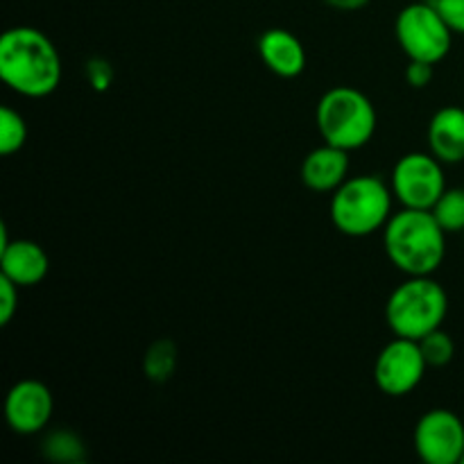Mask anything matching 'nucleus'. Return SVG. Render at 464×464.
Segmentation results:
<instances>
[{"instance_id":"obj_21","label":"nucleus","mask_w":464,"mask_h":464,"mask_svg":"<svg viewBox=\"0 0 464 464\" xmlns=\"http://www.w3.org/2000/svg\"><path fill=\"white\" fill-rule=\"evenodd\" d=\"M453 34H464V0H433Z\"/></svg>"},{"instance_id":"obj_22","label":"nucleus","mask_w":464,"mask_h":464,"mask_svg":"<svg viewBox=\"0 0 464 464\" xmlns=\"http://www.w3.org/2000/svg\"><path fill=\"white\" fill-rule=\"evenodd\" d=\"M435 77V63L420 62V59H411L406 68V82L412 89H426Z\"/></svg>"},{"instance_id":"obj_11","label":"nucleus","mask_w":464,"mask_h":464,"mask_svg":"<svg viewBox=\"0 0 464 464\" xmlns=\"http://www.w3.org/2000/svg\"><path fill=\"white\" fill-rule=\"evenodd\" d=\"M50 258L34 240H9L0 247V275L12 279L18 288L39 285L48 276Z\"/></svg>"},{"instance_id":"obj_16","label":"nucleus","mask_w":464,"mask_h":464,"mask_svg":"<svg viewBox=\"0 0 464 464\" xmlns=\"http://www.w3.org/2000/svg\"><path fill=\"white\" fill-rule=\"evenodd\" d=\"M27 140V122L16 109H0V154L12 157L18 150H23Z\"/></svg>"},{"instance_id":"obj_4","label":"nucleus","mask_w":464,"mask_h":464,"mask_svg":"<svg viewBox=\"0 0 464 464\" xmlns=\"http://www.w3.org/2000/svg\"><path fill=\"white\" fill-rule=\"evenodd\" d=\"M315 122L324 143L347 152L361 150L376 134V109L362 91L353 86H334L320 98Z\"/></svg>"},{"instance_id":"obj_8","label":"nucleus","mask_w":464,"mask_h":464,"mask_svg":"<svg viewBox=\"0 0 464 464\" xmlns=\"http://www.w3.org/2000/svg\"><path fill=\"white\" fill-rule=\"evenodd\" d=\"M429 362L417 340L394 338L385 344L374 362V383L388 397H406L424 381Z\"/></svg>"},{"instance_id":"obj_5","label":"nucleus","mask_w":464,"mask_h":464,"mask_svg":"<svg viewBox=\"0 0 464 464\" xmlns=\"http://www.w3.org/2000/svg\"><path fill=\"white\" fill-rule=\"evenodd\" d=\"M447 313V290L430 276H408L385 304V320L392 334L411 340H420L440 329Z\"/></svg>"},{"instance_id":"obj_20","label":"nucleus","mask_w":464,"mask_h":464,"mask_svg":"<svg viewBox=\"0 0 464 464\" xmlns=\"http://www.w3.org/2000/svg\"><path fill=\"white\" fill-rule=\"evenodd\" d=\"M18 285L0 275V324L7 326L18 311Z\"/></svg>"},{"instance_id":"obj_15","label":"nucleus","mask_w":464,"mask_h":464,"mask_svg":"<svg viewBox=\"0 0 464 464\" xmlns=\"http://www.w3.org/2000/svg\"><path fill=\"white\" fill-rule=\"evenodd\" d=\"M177 367V349L170 340H157L154 344H150V349L145 352L143 358V370L145 376L154 383H163L172 376Z\"/></svg>"},{"instance_id":"obj_10","label":"nucleus","mask_w":464,"mask_h":464,"mask_svg":"<svg viewBox=\"0 0 464 464\" xmlns=\"http://www.w3.org/2000/svg\"><path fill=\"white\" fill-rule=\"evenodd\" d=\"M54 397L45 383L36 379L18 381L5 399V420L18 435H36L50 424Z\"/></svg>"},{"instance_id":"obj_1","label":"nucleus","mask_w":464,"mask_h":464,"mask_svg":"<svg viewBox=\"0 0 464 464\" xmlns=\"http://www.w3.org/2000/svg\"><path fill=\"white\" fill-rule=\"evenodd\" d=\"M62 57L36 27H12L0 36V77L25 98H45L62 82Z\"/></svg>"},{"instance_id":"obj_13","label":"nucleus","mask_w":464,"mask_h":464,"mask_svg":"<svg viewBox=\"0 0 464 464\" xmlns=\"http://www.w3.org/2000/svg\"><path fill=\"white\" fill-rule=\"evenodd\" d=\"M299 175L306 188L315 193H334L349 177V152L331 143L320 145L306 154Z\"/></svg>"},{"instance_id":"obj_17","label":"nucleus","mask_w":464,"mask_h":464,"mask_svg":"<svg viewBox=\"0 0 464 464\" xmlns=\"http://www.w3.org/2000/svg\"><path fill=\"white\" fill-rule=\"evenodd\" d=\"M447 234L464 231V188H447L430 208Z\"/></svg>"},{"instance_id":"obj_18","label":"nucleus","mask_w":464,"mask_h":464,"mask_svg":"<svg viewBox=\"0 0 464 464\" xmlns=\"http://www.w3.org/2000/svg\"><path fill=\"white\" fill-rule=\"evenodd\" d=\"M417 343H420L421 353H424L429 367H447L453 361V356H456V343H453V338L447 331H442V326L426 334Z\"/></svg>"},{"instance_id":"obj_9","label":"nucleus","mask_w":464,"mask_h":464,"mask_svg":"<svg viewBox=\"0 0 464 464\" xmlns=\"http://www.w3.org/2000/svg\"><path fill=\"white\" fill-rule=\"evenodd\" d=\"M415 451L426 464H462L464 421L447 408L424 412L415 426Z\"/></svg>"},{"instance_id":"obj_3","label":"nucleus","mask_w":464,"mask_h":464,"mask_svg":"<svg viewBox=\"0 0 464 464\" xmlns=\"http://www.w3.org/2000/svg\"><path fill=\"white\" fill-rule=\"evenodd\" d=\"M392 204V186L381 177H347L344 184L331 193V222L349 238H365L388 225Z\"/></svg>"},{"instance_id":"obj_25","label":"nucleus","mask_w":464,"mask_h":464,"mask_svg":"<svg viewBox=\"0 0 464 464\" xmlns=\"http://www.w3.org/2000/svg\"><path fill=\"white\" fill-rule=\"evenodd\" d=\"M462 464H464V458H462Z\"/></svg>"},{"instance_id":"obj_24","label":"nucleus","mask_w":464,"mask_h":464,"mask_svg":"<svg viewBox=\"0 0 464 464\" xmlns=\"http://www.w3.org/2000/svg\"><path fill=\"white\" fill-rule=\"evenodd\" d=\"M324 3L338 12H358V9L370 5V0H324Z\"/></svg>"},{"instance_id":"obj_19","label":"nucleus","mask_w":464,"mask_h":464,"mask_svg":"<svg viewBox=\"0 0 464 464\" xmlns=\"http://www.w3.org/2000/svg\"><path fill=\"white\" fill-rule=\"evenodd\" d=\"M45 453H48L50 460L59 462H80L84 458V447H82L80 438L68 430H59V433H53L48 440H45Z\"/></svg>"},{"instance_id":"obj_12","label":"nucleus","mask_w":464,"mask_h":464,"mask_svg":"<svg viewBox=\"0 0 464 464\" xmlns=\"http://www.w3.org/2000/svg\"><path fill=\"white\" fill-rule=\"evenodd\" d=\"M258 54L267 71L285 80L299 77L306 71V48L293 32L284 27H272L263 32L258 39Z\"/></svg>"},{"instance_id":"obj_7","label":"nucleus","mask_w":464,"mask_h":464,"mask_svg":"<svg viewBox=\"0 0 464 464\" xmlns=\"http://www.w3.org/2000/svg\"><path fill=\"white\" fill-rule=\"evenodd\" d=\"M394 199L403 208H433L447 190L442 161L430 152H408L394 163L390 177Z\"/></svg>"},{"instance_id":"obj_14","label":"nucleus","mask_w":464,"mask_h":464,"mask_svg":"<svg viewBox=\"0 0 464 464\" xmlns=\"http://www.w3.org/2000/svg\"><path fill=\"white\" fill-rule=\"evenodd\" d=\"M430 154L442 163L464 161V109L442 107L433 113L426 130Z\"/></svg>"},{"instance_id":"obj_2","label":"nucleus","mask_w":464,"mask_h":464,"mask_svg":"<svg viewBox=\"0 0 464 464\" xmlns=\"http://www.w3.org/2000/svg\"><path fill=\"white\" fill-rule=\"evenodd\" d=\"M383 247L406 276H430L447 256V231L429 208H401L383 227Z\"/></svg>"},{"instance_id":"obj_6","label":"nucleus","mask_w":464,"mask_h":464,"mask_svg":"<svg viewBox=\"0 0 464 464\" xmlns=\"http://www.w3.org/2000/svg\"><path fill=\"white\" fill-rule=\"evenodd\" d=\"M394 34L408 59H420L438 66L451 53L453 32L430 3H412L399 12Z\"/></svg>"},{"instance_id":"obj_23","label":"nucleus","mask_w":464,"mask_h":464,"mask_svg":"<svg viewBox=\"0 0 464 464\" xmlns=\"http://www.w3.org/2000/svg\"><path fill=\"white\" fill-rule=\"evenodd\" d=\"M89 77L98 89H104V86L111 82V68L107 63H100V62H91L89 63Z\"/></svg>"}]
</instances>
